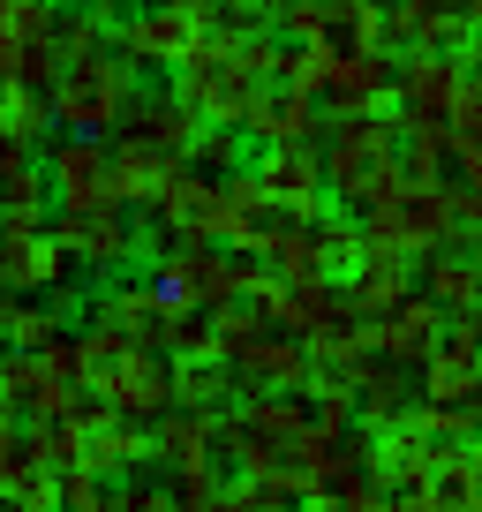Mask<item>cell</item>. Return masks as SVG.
<instances>
[{"instance_id": "obj_1", "label": "cell", "mask_w": 482, "mask_h": 512, "mask_svg": "<svg viewBox=\"0 0 482 512\" xmlns=\"http://www.w3.org/2000/svg\"><path fill=\"white\" fill-rule=\"evenodd\" d=\"M53 113H61L68 128H83V136H98V128H121V106H129V61L121 53H76V61L53 76Z\"/></svg>"}, {"instance_id": "obj_9", "label": "cell", "mask_w": 482, "mask_h": 512, "mask_svg": "<svg viewBox=\"0 0 482 512\" xmlns=\"http://www.w3.org/2000/svg\"><path fill=\"white\" fill-rule=\"evenodd\" d=\"M407 98L422 106V121H452V98H460V76H452L445 61H422L415 76H407Z\"/></svg>"}, {"instance_id": "obj_8", "label": "cell", "mask_w": 482, "mask_h": 512, "mask_svg": "<svg viewBox=\"0 0 482 512\" xmlns=\"http://www.w3.org/2000/svg\"><path fill=\"white\" fill-rule=\"evenodd\" d=\"M430 332H437L430 302L400 294V302H392V317L377 324V354H385V362H422V354H430Z\"/></svg>"}, {"instance_id": "obj_4", "label": "cell", "mask_w": 482, "mask_h": 512, "mask_svg": "<svg viewBox=\"0 0 482 512\" xmlns=\"http://www.w3.org/2000/svg\"><path fill=\"white\" fill-rule=\"evenodd\" d=\"M189 46H196V16L181 0L174 8H151V16H136L129 31H121V53H129V61H151V68H181Z\"/></svg>"}, {"instance_id": "obj_10", "label": "cell", "mask_w": 482, "mask_h": 512, "mask_svg": "<svg viewBox=\"0 0 482 512\" xmlns=\"http://www.w3.org/2000/svg\"><path fill=\"white\" fill-rule=\"evenodd\" d=\"M0 339H8V347H53V339H61V302L53 309H31V302H16L8 309V324H0Z\"/></svg>"}, {"instance_id": "obj_12", "label": "cell", "mask_w": 482, "mask_h": 512, "mask_svg": "<svg viewBox=\"0 0 482 512\" xmlns=\"http://www.w3.org/2000/svg\"><path fill=\"white\" fill-rule=\"evenodd\" d=\"M445 302H475L482 294V272H467V264H437V279H430Z\"/></svg>"}, {"instance_id": "obj_13", "label": "cell", "mask_w": 482, "mask_h": 512, "mask_svg": "<svg viewBox=\"0 0 482 512\" xmlns=\"http://www.w3.org/2000/svg\"><path fill=\"white\" fill-rule=\"evenodd\" d=\"M196 166H234V136H204V144H196Z\"/></svg>"}, {"instance_id": "obj_14", "label": "cell", "mask_w": 482, "mask_h": 512, "mask_svg": "<svg viewBox=\"0 0 482 512\" xmlns=\"http://www.w3.org/2000/svg\"><path fill=\"white\" fill-rule=\"evenodd\" d=\"M8 309H16V294H0V324H8Z\"/></svg>"}, {"instance_id": "obj_11", "label": "cell", "mask_w": 482, "mask_h": 512, "mask_svg": "<svg viewBox=\"0 0 482 512\" xmlns=\"http://www.w3.org/2000/svg\"><path fill=\"white\" fill-rule=\"evenodd\" d=\"M174 392H181V400H196V407L219 400V392H226V362H204V369H189V377H174Z\"/></svg>"}, {"instance_id": "obj_2", "label": "cell", "mask_w": 482, "mask_h": 512, "mask_svg": "<svg viewBox=\"0 0 482 512\" xmlns=\"http://www.w3.org/2000/svg\"><path fill=\"white\" fill-rule=\"evenodd\" d=\"M68 272V249L53 241V226L16 219L0 211V294H38V287H61Z\"/></svg>"}, {"instance_id": "obj_3", "label": "cell", "mask_w": 482, "mask_h": 512, "mask_svg": "<svg viewBox=\"0 0 482 512\" xmlns=\"http://www.w3.org/2000/svg\"><path fill=\"white\" fill-rule=\"evenodd\" d=\"M53 241H61L68 256H83V264H121V256L136 249V234H129V219H121V204H76V211H61L53 219Z\"/></svg>"}, {"instance_id": "obj_7", "label": "cell", "mask_w": 482, "mask_h": 512, "mask_svg": "<svg viewBox=\"0 0 482 512\" xmlns=\"http://www.w3.org/2000/svg\"><path fill=\"white\" fill-rule=\"evenodd\" d=\"M53 189H61V211L106 204V144H98V136L61 144V151H53Z\"/></svg>"}, {"instance_id": "obj_5", "label": "cell", "mask_w": 482, "mask_h": 512, "mask_svg": "<svg viewBox=\"0 0 482 512\" xmlns=\"http://www.w3.org/2000/svg\"><path fill=\"white\" fill-rule=\"evenodd\" d=\"M257 189L272 196V204H287V211L309 219V204H317V189H324V159L309 144H279L272 159L257 166Z\"/></svg>"}, {"instance_id": "obj_6", "label": "cell", "mask_w": 482, "mask_h": 512, "mask_svg": "<svg viewBox=\"0 0 482 512\" xmlns=\"http://www.w3.org/2000/svg\"><path fill=\"white\" fill-rule=\"evenodd\" d=\"M174 324H181V309L166 302L159 287H121V294H106V332H121V339H174Z\"/></svg>"}]
</instances>
